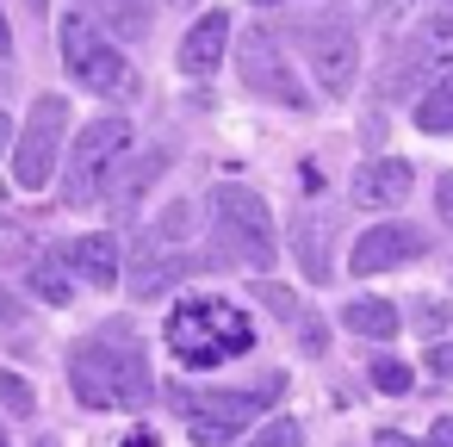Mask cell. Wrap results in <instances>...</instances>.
<instances>
[{
  "label": "cell",
  "instance_id": "1",
  "mask_svg": "<svg viewBox=\"0 0 453 447\" xmlns=\"http://www.w3.org/2000/svg\"><path fill=\"white\" fill-rule=\"evenodd\" d=\"M69 391L88 410H143L156 397V379H150L143 348L125 329H100L69 348Z\"/></svg>",
  "mask_w": 453,
  "mask_h": 447
},
{
  "label": "cell",
  "instance_id": "2",
  "mask_svg": "<svg viewBox=\"0 0 453 447\" xmlns=\"http://www.w3.org/2000/svg\"><path fill=\"white\" fill-rule=\"evenodd\" d=\"M162 335H168L174 360H180V366H193V373H211V366L242 360V354L255 348V323H249V311H242V304H230V298H211V292L180 298V304L168 311Z\"/></svg>",
  "mask_w": 453,
  "mask_h": 447
},
{
  "label": "cell",
  "instance_id": "3",
  "mask_svg": "<svg viewBox=\"0 0 453 447\" xmlns=\"http://www.w3.org/2000/svg\"><path fill=\"white\" fill-rule=\"evenodd\" d=\"M211 230H218V255L249 267V274H267L280 243H273V218H267V199L249 193L242 181H218L211 187Z\"/></svg>",
  "mask_w": 453,
  "mask_h": 447
},
{
  "label": "cell",
  "instance_id": "4",
  "mask_svg": "<svg viewBox=\"0 0 453 447\" xmlns=\"http://www.w3.org/2000/svg\"><path fill=\"white\" fill-rule=\"evenodd\" d=\"M280 397H286V373H261L249 391H174V410L187 416L193 441L218 447V441L242 435V428H249L267 404H280Z\"/></svg>",
  "mask_w": 453,
  "mask_h": 447
},
{
  "label": "cell",
  "instance_id": "5",
  "mask_svg": "<svg viewBox=\"0 0 453 447\" xmlns=\"http://www.w3.org/2000/svg\"><path fill=\"white\" fill-rule=\"evenodd\" d=\"M63 69L94 88L100 100H137V69L131 57L112 44V32H100L88 13H69L63 19Z\"/></svg>",
  "mask_w": 453,
  "mask_h": 447
},
{
  "label": "cell",
  "instance_id": "6",
  "mask_svg": "<svg viewBox=\"0 0 453 447\" xmlns=\"http://www.w3.org/2000/svg\"><path fill=\"white\" fill-rule=\"evenodd\" d=\"M447 69H453V13H434L391 50L379 88H385V100H410L416 88H434Z\"/></svg>",
  "mask_w": 453,
  "mask_h": 447
},
{
  "label": "cell",
  "instance_id": "7",
  "mask_svg": "<svg viewBox=\"0 0 453 447\" xmlns=\"http://www.w3.org/2000/svg\"><path fill=\"white\" fill-rule=\"evenodd\" d=\"M63 143H69V100L44 94L32 106V119L19 125V137H13V181L26 193H44L50 174H57V162H63Z\"/></svg>",
  "mask_w": 453,
  "mask_h": 447
},
{
  "label": "cell",
  "instance_id": "8",
  "mask_svg": "<svg viewBox=\"0 0 453 447\" xmlns=\"http://www.w3.org/2000/svg\"><path fill=\"white\" fill-rule=\"evenodd\" d=\"M125 150H131V119H94L75 137V156H69V174H63V205H94Z\"/></svg>",
  "mask_w": 453,
  "mask_h": 447
},
{
  "label": "cell",
  "instance_id": "9",
  "mask_svg": "<svg viewBox=\"0 0 453 447\" xmlns=\"http://www.w3.org/2000/svg\"><path fill=\"white\" fill-rule=\"evenodd\" d=\"M236 63H242V88H249V94H261V100H273V106H286V112H311V106H317L311 88L292 75L280 38H273L267 26H249V32H242Z\"/></svg>",
  "mask_w": 453,
  "mask_h": 447
},
{
  "label": "cell",
  "instance_id": "10",
  "mask_svg": "<svg viewBox=\"0 0 453 447\" xmlns=\"http://www.w3.org/2000/svg\"><path fill=\"white\" fill-rule=\"evenodd\" d=\"M298 50H304V63H311V75L323 81L329 100H348V94H354V81H360V44H354V32H348L335 13L304 19Z\"/></svg>",
  "mask_w": 453,
  "mask_h": 447
},
{
  "label": "cell",
  "instance_id": "11",
  "mask_svg": "<svg viewBox=\"0 0 453 447\" xmlns=\"http://www.w3.org/2000/svg\"><path fill=\"white\" fill-rule=\"evenodd\" d=\"M422 249H428V230L422 224H372L348 249V274H391L397 261H416Z\"/></svg>",
  "mask_w": 453,
  "mask_h": 447
},
{
  "label": "cell",
  "instance_id": "12",
  "mask_svg": "<svg viewBox=\"0 0 453 447\" xmlns=\"http://www.w3.org/2000/svg\"><path fill=\"white\" fill-rule=\"evenodd\" d=\"M348 199L360 212H397L410 199V162L403 156H372L354 181H348Z\"/></svg>",
  "mask_w": 453,
  "mask_h": 447
},
{
  "label": "cell",
  "instance_id": "13",
  "mask_svg": "<svg viewBox=\"0 0 453 447\" xmlns=\"http://www.w3.org/2000/svg\"><path fill=\"white\" fill-rule=\"evenodd\" d=\"M224 50H230V13H199V26H187V38H180V75H193V81H205V75H218L224 69Z\"/></svg>",
  "mask_w": 453,
  "mask_h": 447
},
{
  "label": "cell",
  "instance_id": "14",
  "mask_svg": "<svg viewBox=\"0 0 453 447\" xmlns=\"http://www.w3.org/2000/svg\"><path fill=\"white\" fill-rule=\"evenodd\" d=\"M255 298H261V304H267V311H273V317L292 329V342H298L304 354H323V348H329V323H323V317H317V311H311L298 292H286V286L261 280V286H255Z\"/></svg>",
  "mask_w": 453,
  "mask_h": 447
},
{
  "label": "cell",
  "instance_id": "15",
  "mask_svg": "<svg viewBox=\"0 0 453 447\" xmlns=\"http://www.w3.org/2000/svg\"><path fill=\"white\" fill-rule=\"evenodd\" d=\"M329 236H335V218L323 205H304L292 218V255L304 267V280H335V261H329Z\"/></svg>",
  "mask_w": 453,
  "mask_h": 447
},
{
  "label": "cell",
  "instance_id": "16",
  "mask_svg": "<svg viewBox=\"0 0 453 447\" xmlns=\"http://www.w3.org/2000/svg\"><path fill=\"white\" fill-rule=\"evenodd\" d=\"M199 267L193 249H168V243H143V261L131 274V298H162L168 286H180L187 274Z\"/></svg>",
  "mask_w": 453,
  "mask_h": 447
},
{
  "label": "cell",
  "instance_id": "17",
  "mask_svg": "<svg viewBox=\"0 0 453 447\" xmlns=\"http://www.w3.org/2000/svg\"><path fill=\"white\" fill-rule=\"evenodd\" d=\"M63 261L88 280V286H119V274H125V261H119V236L112 230H94V236H75L69 249H63Z\"/></svg>",
  "mask_w": 453,
  "mask_h": 447
},
{
  "label": "cell",
  "instance_id": "18",
  "mask_svg": "<svg viewBox=\"0 0 453 447\" xmlns=\"http://www.w3.org/2000/svg\"><path fill=\"white\" fill-rule=\"evenodd\" d=\"M75 7L112 38H150V0H75Z\"/></svg>",
  "mask_w": 453,
  "mask_h": 447
},
{
  "label": "cell",
  "instance_id": "19",
  "mask_svg": "<svg viewBox=\"0 0 453 447\" xmlns=\"http://www.w3.org/2000/svg\"><path fill=\"white\" fill-rule=\"evenodd\" d=\"M342 323H348L354 335H366V342H385V335H397V329H403V317H397V304H391V298H348Z\"/></svg>",
  "mask_w": 453,
  "mask_h": 447
},
{
  "label": "cell",
  "instance_id": "20",
  "mask_svg": "<svg viewBox=\"0 0 453 447\" xmlns=\"http://www.w3.org/2000/svg\"><path fill=\"white\" fill-rule=\"evenodd\" d=\"M416 131H428V137L453 131V69H447L434 88H422V94H416Z\"/></svg>",
  "mask_w": 453,
  "mask_h": 447
},
{
  "label": "cell",
  "instance_id": "21",
  "mask_svg": "<svg viewBox=\"0 0 453 447\" xmlns=\"http://www.w3.org/2000/svg\"><path fill=\"white\" fill-rule=\"evenodd\" d=\"M366 373H372V391H385V397H403V391H416V373H410L403 360H391V354H379Z\"/></svg>",
  "mask_w": 453,
  "mask_h": 447
},
{
  "label": "cell",
  "instance_id": "22",
  "mask_svg": "<svg viewBox=\"0 0 453 447\" xmlns=\"http://www.w3.org/2000/svg\"><path fill=\"white\" fill-rule=\"evenodd\" d=\"M0 410H7V416H19V422H26V416L38 410V397H32V385H26L19 373H7V366H0Z\"/></svg>",
  "mask_w": 453,
  "mask_h": 447
},
{
  "label": "cell",
  "instance_id": "23",
  "mask_svg": "<svg viewBox=\"0 0 453 447\" xmlns=\"http://www.w3.org/2000/svg\"><path fill=\"white\" fill-rule=\"evenodd\" d=\"M249 447H304V428H298L292 416H267V422L249 435Z\"/></svg>",
  "mask_w": 453,
  "mask_h": 447
},
{
  "label": "cell",
  "instance_id": "24",
  "mask_svg": "<svg viewBox=\"0 0 453 447\" xmlns=\"http://www.w3.org/2000/svg\"><path fill=\"white\" fill-rule=\"evenodd\" d=\"M32 292H38V298H50V304H69V280H63L50 261H38V267H32Z\"/></svg>",
  "mask_w": 453,
  "mask_h": 447
},
{
  "label": "cell",
  "instance_id": "25",
  "mask_svg": "<svg viewBox=\"0 0 453 447\" xmlns=\"http://www.w3.org/2000/svg\"><path fill=\"white\" fill-rule=\"evenodd\" d=\"M410 317H416V329H422V335H441V329L453 323L441 298H416V304H410Z\"/></svg>",
  "mask_w": 453,
  "mask_h": 447
},
{
  "label": "cell",
  "instance_id": "26",
  "mask_svg": "<svg viewBox=\"0 0 453 447\" xmlns=\"http://www.w3.org/2000/svg\"><path fill=\"white\" fill-rule=\"evenodd\" d=\"M428 373L434 379H453V342H441V335L428 342Z\"/></svg>",
  "mask_w": 453,
  "mask_h": 447
},
{
  "label": "cell",
  "instance_id": "27",
  "mask_svg": "<svg viewBox=\"0 0 453 447\" xmlns=\"http://www.w3.org/2000/svg\"><path fill=\"white\" fill-rule=\"evenodd\" d=\"M0 255H26V230L13 218H0Z\"/></svg>",
  "mask_w": 453,
  "mask_h": 447
},
{
  "label": "cell",
  "instance_id": "28",
  "mask_svg": "<svg viewBox=\"0 0 453 447\" xmlns=\"http://www.w3.org/2000/svg\"><path fill=\"white\" fill-rule=\"evenodd\" d=\"M13 323H26V304H19L7 286H0V329H13Z\"/></svg>",
  "mask_w": 453,
  "mask_h": 447
},
{
  "label": "cell",
  "instance_id": "29",
  "mask_svg": "<svg viewBox=\"0 0 453 447\" xmlns=\"http://www.w3.org/2000/svg\"><path fill=\"white\" fill-rule=\"evenodd\" d=\"M434 205H441V218H447V230H453V174L434 181Z\"/></svg>",
  "mask_w": 453,
  "mask_h": 447
},
{
  "label": "cell",
  "instance_id": "30",
  "mask_svg": "<svg viewBox=\"0 0 453 447\" xmlns=\"http://www.w3.org/2000/svg\"><path fill=\"white\" fill-rule=\"evenodd\" d=\"M428 447H453V416H434V428H428Z\"/></svg>",
  "mask_w": 453,
  "mask_h": 447
},
{
  "label": "cell",
  "instance_id": "31",
  "mask_svg": "<svg viewBox=\"0 0 453 447\" xmlns=\"http://www.w3.org/2000/svg\"><path fill=\"white\" fill-rule=\"evenodd\" d=\"M379 447H428V441H410V435H397V428H379Z\"/></svg>",
  "mask_w": 453,
  "mask_h": 447
},
{
  "label": "cell",
  "instance_id": "32",
  "mask_svg": "<svg viewBox=\"0 0 453 447\" xmlns=\"http://www.w3.org/2000/svg\"><path fill=\"white\" fill-rule=\"evenodd\" d=\"M13 57V32H7V13H0V63Z\"/></svg>",
  "mask_w": 453,
  "mask_h": 447
},
{
  "label": "cell",
  "instance_id": "33",
  "mask_svg": "<svg viewBox=\"0 0 453 447\" xmlns=\"http://www.w3.org/2000/svg\"><path fill=\"white\" fill-rule=\"evenodd\" d=\"M125 447H162V441H156L150 428H137V435H125Z\"/></svg>",
  "mask_w": 453,
  "mask_h": 447
},
{
  "label": "cell",
  "instance_id": "34",
  "mask_svg": "<svg viewBox=\"0 0 453 447\" xmlns=\"http://www.w3.org/2000/svg\"><path fill=\"white\" fill-rule=\"evenodd\" d=\"M7 143H13V119H7V112H0V150H7Z\"/></svg>",
  "mask_w": 453,
  "mask_h": 447
},
{
  "label": "cell",
  "instance_id": "35",
  "mask_svg": "<svg viewBox=\"0 0 453 447\" xmlns=\"http://www.w3.org/2000/svg\"><path fill=\"white\" fill-rule=\"evenodd\" d=\"M255 7H280V0H255Z\"/></svg>",
  "mask_w": 453,
  "mask_h": 447
},
{
  "label": "cell",
  "instance_id": "36",
  "mask_svg": "<svg viewBox=\"0 0 453 447\" xmlns=\"http://www.w3.org/2000/svg\"><path fill=\"white\" fill-rule=\"evenodd\" d=\"M38 447H57V441H38Z\"/></svg>",
  "mask_w": 453,
  "mask_h": 447
},
{
  "label": "cell",
  "instance_id": "37",
  "mask_svg": "<svg viewBox=\"0 0 453 447\" xmlns=\"http://www.w3.org/2000/svg\"><path fill=\"white\" fill-rule=\"evenodd\" d=\"M0 447H7V435H0Z\"/></svg>",
  "mask_w": 453,
  "mask_h": 447
}]
</instances>
